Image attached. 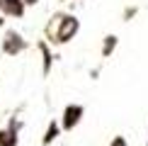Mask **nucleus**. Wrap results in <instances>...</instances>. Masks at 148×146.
<instances>
[{"instance_id": "1", "label": "nucleus", "mask_w": 148, "mask_h": 146, "mask_svg": "<svg viewBox=\"0 0 148 146\" xmlns=\"http://www.w3.org/2000/svg\"><path fill=\"white\" fill-rule=\"evenodd\" d=\"M114 146H124V144H121V141H114Z\"/></svg>"}]
</instances>
